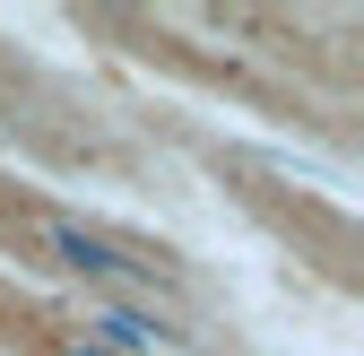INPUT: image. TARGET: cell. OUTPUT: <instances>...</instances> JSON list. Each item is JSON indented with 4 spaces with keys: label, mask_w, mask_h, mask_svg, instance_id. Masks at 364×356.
I'll return each mask as SVG.
<instances>
[{
    "label": "cell",
    "mask_w": 364,
    "mask_h": 356,
    "mask_svg": "<svg viewBox=\"0 0 364 356\" xmlns=\"http://www.w3.org/2000/svg\"><path fill=\"white\" fill-rule=\"evenodd\" d=\"M61 356H113V347H96V339H70V347H61Z\"/></svg>",
    "instance_id": "3957f363"
},
{
    "label": "cell",
    "mask_w": 364,
    "mask_h": 356,
    "mask_svg": "<svg viewBox=\"0 0 364 356\" xmlns=\"http://www.w3.org/2000/svg\"><path fill=\"white\" fill-rule=\"evenodd\" d=\"M87 339L113 347V356H165V347H182V322H165L156 304L113 295V304H96V313H87Z\"/></svg>",
    "instance_id": "7a4b0ae2"
},
{
    "label": "cell",
    "mask_w": 364,
    "mask_h": 356,
    "mask_svg": "<svg viewBox=\"0 0 364 356\" xmlns=\"http://www.w3.org/2000/svg\"><path fill=\"white\" fill-rule=\"evenodd\" d=\"M53 261H61V270H78V278H105V287H156V261L122 252L113 235L78 226V217H53Z\"/></svg>",
    "instance_id": "6da1fadb"
}]
</instances>
